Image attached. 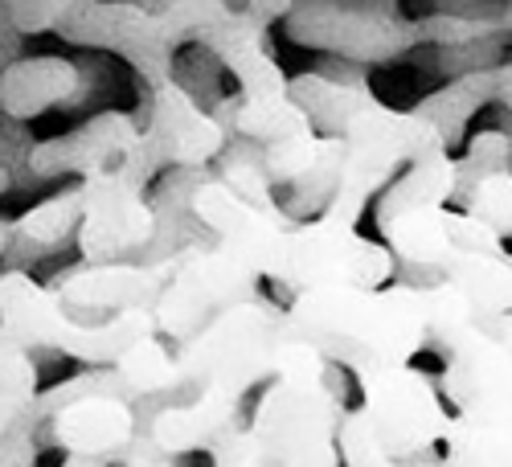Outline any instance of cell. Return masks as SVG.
I'll use <instances>...</instances> for the list:
<instances>
[{
  "instance_id": "obj_1",
  "label": "cell",
  "mask_w": 512,
  "mask_h": 467,
  "mask_svg": "<svg viewBox=\"0 0 512 467\" xmlns=\"http://www.w3.org/2000/svg\"><path fill=\"white\" fill-rule=\"evenodd\" d=\"M0 328L25 349H50L91 369H111L132 345L156 336V320L144 308L115 312L107 320H78L25 271H0Z\"/></svg>"
},
{
  "instance_id": "obj_2",
  "label": "cell",
  "mask_w": 512,
  "mask_h": 467,
  "mask_svg": "<svg viewBox=\"0 0 512 467\" xmlns=\"http://www.w3.org/2000/svg\"><path fill=\"white\" fill-rule=\"evenodd\" d=\"M267 279L279 287L312 291V287H390L398 283V259L386 242L365 238L357 226L332 222V218H312L295 222L283 230Z\"/></svg>"
},
{
  "instance_id": "obj_3",
  "label": "cell",
  "mask_w": 512,
  "mask_h": 467,
  "mask_svg": "<svg viewBox=\"0 0 512 467\" xmlns=\"http://www.w3.org/2000/svg\"><path fill=\"white\" fill-rule=\"evenodd\" d=\"M357 390H361V414L369 422L373 439L394 463H414V459H426V451L443 447L451 410L439 398L431 373H422L418 365L361 369Z\"/></svg>"
},
{
  "instance_id": "obj_4",
  "label": "cell",
  "mask_w": 512,
  "mask_h": 467,
  "mask_svg": "<svg viewBox=\"0 0 512 467\" xmlns=\"http://www.w3.org/2000/svg\"><path fill=\"white\" fill-rule=\"evenodd\" d=\"M345 402L332 386L267 381L250 414V435L275 467H340L336 431Z\"/></svg>"
},
{
  "instance_id": "obj_5",
  "label": "cell",
  "mask_w": 512,
  "mask_h": 467,
  "mask_svg": "<svg viewBox=\"0 0 512 467\" xmlns=\"http://www.w3.org/2000/svg\"><path fill=\"white\" fill-rule=\"evenodd\" d=\"M443 353L439 398L455 414H512V353L484 324H459L431 341Z\"/></svg>"
},
{
  "instance_id": "obj_6",
  "label": "cell",
  "mask_w": 512,
  "mask_h": 467,
  "mask_svg": "<svg viewBox=\"0 0 512 467\" xmlns=\"http://www.w3.org/2000/svg\"><path fill=\"white\" fill-rule=\"evenodd\" d=\"M82 185V222L78 254L87 267L119 263L123 254H144L156 238V209L144 185H132L119 173L78 181Z\"/></svg>"
},
{
  "instance_id": "obj_7",
  "label": "cell",
  "mask_w": 512,
  "mask_h": 467,
  "mask_svg": "<svg viewBox=\"0 0 512 467\" xmlns=\"http://www.w3.org/2000/svg\"><path fill=\"white\" fill-rule=\"evenodd\" d=\"M283 341V308L271 300H242L222 312H213L181 349H173L177 361V386L181 390H201L205 381L254 353H267Z\"/></svg>"
},
{
  "instance_id": "obj_8",
  "label": "cell",
  "mask_w": 512,
  "mask_h": 467,
  "mask_svg": "<svg viewBox=\"0 0 512 467\" xmlns=\"http://www.w3.org/2000/svg\"><path fill=\"white\" fill-rule=\"evenodd\" d=\"M140 148V123L127 111H99L74 132L41 140L25 156V173L33 181H58V177H107L123 173Z\"/></svg>"
},
{
  "instance_id": "obj_9",
  "label": "cell",
  "mask_w": 512,
  "mask_h": 467,
  "mask_svg": "<svg viewBox=\"0 0 512 467\" xmlns=\"http://www.w3.org/2000/svg\"><path fill=\"white\" fill-rule=\"evenodd\" d=\"M140 136L160 168H209L230 140L226 127L173 74L152 82V107Z\"/></svg>"
},
{
  "instance_id": "obj_10",
  "label": "cell",
  "mask_w": 512,
  "mask_h": 467,
  "mask_svg": "<svg viewBox=\"0 0 512 467\" xmlns=\"http://www.w3.org/2000/svg\"><path fill=\"white\" fill-rule=\"evenodd\" d=\"M173 275V254L152 263H103V267H74L62 271L46 291L70 312H152L160 291Z\"/></svg>"
},
{
  "instance_id": "obj_11",
  "label": "cell",
  "mask_w": 512,
  "mask_h": 467,
  "mask_svg": "<svg viewBox=\"0 0 512 467\" xmlns=\"http://www.w3.org/2000/svg\"><path fill=\"white\" fill-rule=\"evenodd\" d=\"M140 435V410L127 398L91 394L50 414L46 427H37V447H58L82 459H123V451Z\"/></svg>"
},
{
  "instance_id": "obj_12",
  "label": "cell",
  "mask_w": 512,
  "mask_h": 467,
  "mask_svg": "<svg viewBox=\"0 0 512 467\" xmlns=\"http://www.w3.org/2000/svg\"><path fill=\"white\" fill-rule=\"evenodd\" d=\"M82 82H87V74L70 58H58V54L17 58L0 70V115L13 123H29L54 107L78 103Z\"/></svg>"
},
{
  "instance_id": "obj_13",
  "label": "cell",
  "mask_w": 512,
  "mask_h": 467,
  "mask_svg": "<svg viewBox=\"0 0 512 467\" xmlns=\"http://www.w3.org/2000/svg\"><path fill=\"white\" fill-rule=\"evenodd\" d=\"M435 279L455 287L476 324L492 328L496 320L512 316V254H463L451 250L435 267Z\"/></svg>"
},
{
  "instance_id": "obj_14",
  "label": "cell",
  "mask_w": 512,
  "mask_h": 467,
  "mask_svg": "<svg viewBox=\"0 0 512 467\" xmlns=\"http://www.w3.org/2000/svg\"><path fill=\"white\" fill-rule=\"evenodd\" d=\"M455 193H459V160L451 152H439V156L406 164L402 173L381 189L373 218H377V226H386L390 218L406 214V209H443V205H451Z\"/></svg>"
},
{
  "instance_id": "obj_15",
  "label": "cell",
  "mask_w": 512,
  "mask_h": 467,
  "mask_svg": "<svg viewBox=\"0 0 512 467\" xmlns=\"http://www.w3.org/2000/svg\"><path fill=\"white\" fill-rule=\"evenodd\" d=\"M381 230V242L390 246V254L398 259V267H418L431 271L451 254V205L443 209H406V214L390 218Z\"/></svg>"
},
{
  "instance_id": "obj_16",
  "label": "cell",
  "mask_w": 512,
  "mask_h": 467,
  "mask_svg": "<svg viewBox=\"0 0 512 467\" xmlns=\"http://www.w3.org/2000/svg\"><path fill=\"white\" fill-rule=\"evenodd\" d=\"M443 467H512V414H455L443 435Z\"/></svg>"
},
{
  "instance_id": "obj_17",
  "label": "cell",
  "mask_w": 512,
  "mask_h": 467,
  "mask_svg": "<svg viewBox=\"0 0 512 467\" xmlns=\"http://www.w3.org/2000/svg\"><path fill=\"white\" fill-rule=\"evenodd\" d=\"M78 222H82V185H66L54 197L25 209V214L13 222V242L33 246V250H50V246H62L66 238H74Z\"/></svg>"
},
{
  "instance_id": "obj_18",
  "label": "cell",
  "mask_w": 512,
  "mask_h": 467,
  "mask_svg": "<svg viewBox=\"0 0 512 467\" xmlns=\"http://www.w3.org/2000/svg\"><path fill=\"white\" fill-rule=\"evenodd\" d=\"M287 99L300 107L312 127H332V136H340V127H345V119L373 99V91L365 87H349V82H336V78H324V74H300L287 82Z\"/></svg>"
},
{
  "instance_id": "obj_19",
  "label": "cell",
  "mask_w": 512,
  "mask_h": 467,
  "mask_svg": "<svg viewBox=\"0 0 512 467\" xmlns=\"http://www.w3.org/2000/svg\"><path fill=\"white\" fill-rule=\"evenodd\" d=\"M123 381V394L132 406H140L144 398H156V394H177V361H173V349H168L164 341H156V336H148V341L132 345L115 365H111Z\"/></svg>"
},
{
  "instance_id": "obj_20",
  "label": "cell",
  "mask_w": 512,
  "mask_h": 467,
  "mask_svg": "<svg viewBox=\"0 0 512 467\" xmlns=\"http://www.w3.org/2000/svg\"><path fill=\"white\" fill-rule=\"evenodd\" d=\"M467 218H476L480 226H488L500 242L512 238V168H496L476 181H467Z\"/></svg>"
},
{
  "instance_id": "obj_21",
  "label": "cell",
  "mask_w": 512,
  "mask_h": 467,
  "mask_svg": "<svg viewBox=\"0 0 512 467\" xmlns=\"http://www.w3.org/2000/svg\"><path fill=\"white\" fill-rule=\"evenodd\" d=\"M320 152H324V136L320 132H308V136H295V140H283V144H271V148H263V168H267V177H271V185L279 189V185H300L312 168H316V160H320Z\"/></svg>"
},
{
  "instance_id": "obj_22",
  "label": "cell",
  "mask_w": 512,
  "mask_h": 467,
  "mask_svg": "<svg viewBox=\"0 0 512 467\" xmlns=\"http://www.w3.org/2000/svg\"><path fill=\"white\" fill-rule=\"evenodd\" d=\"M37 365L29 353H21L17 361H9L0 369V439H5L17 422L29 418L33 398H37Z\"/></svg>"
},
{
  "instance_id": "obj_23",
  "label": "cell",
  "mask_w": 512,
  "mask_h": 467,
  "mask_svg": "<svg viewBox=\"0 0 512 467\" xmlns=\"http://www.w3.org/2000/svg\"><path fill=\"white\" fill-rule=\"evenodd\" d=\"M336 451H340V467H398L386 451H381V443L373 439L361 406L357 410H345V418H340Z\"/></svg>"
},
{
  "instance_id": "obj_24",
  "label": "cell",
  "mask_w": 512,
  "mask_h": 467,
  "mask_svg": "<svg viewBox=\"0 0 512 467\" xmlns=\"http://www.w3.org/2000/svg\"><path fill=\"white\" fill-rule=\"evenodd\" d=\"M209 463L213 467H275L246 427H230L218 443H209Z\"/></svg>"
},
{
  "instance_id": "obj_25",
  "label": "cell",
  "mask_w": 512,
  "mask_h": 467,
  "mask_svg": "<svg viewBox=\"0 0 512 467\" xmlns=\"http://www.w3.org/2000/svg\"><path fill=\"white\" fill-rule=\"evenodd\" d=\"M5 17H9V25H13L17 37L46 33V29H58L62 25L66 0H17V5H5Z\"/></svg>"
},
{
  "instance_id": "obj_26",
  "label": "cell",
  "mask_w": 512,
  "mask_h": 467,
  "mask_svg": "<svg viewBox=\"0 0 512 467\" xmlns=\"http://www.w3.org/2000/svg\"><path fill=\"white\" fill-rule=\"evenodd\" d=\"M123 467H177V463H173V459H164V455L148 443V435L140 431V435H136V443L123 451Z\"/></svg>"
},
{
  "instance_id": "obj_27",
  "label": "cell",
  "mask_w": 512,
  "mask_h": 467,
  "mask_svg": "<svg viewBox=\"0 0 512 467\" xmlns=\"http://www.w3.org/2000/svg\"><path fill=\"white\" fill-rule=\"evenodd\" d=\"M492 332L500 336V345H504V349L512 353V316H504V320H496V324H492Z\"/></svg>"
},
{
  "instance_id": "obj_28",
  "label": "cell",
  "mask_w": 512,
  "mask_h": 467,
  "mask_svg": "<svg viewBox=\"0 0 512 467\" xmlns=\"http://www.w3.org/2000/svg\"><path fill=\"white\" fill-rule=\"evenodd\" d=\"M9 242H13V218H0V259L9 254Z\"/></svg>"
},
{
  "instance_id": "obj_29",
  "label": "cell",
  "mask_w": 512,
  "mask_h": 467,
  "mask_svg": "<svg viewBox=\"0 0 512 467\" xmlns=\"http://www.w3.org/2000/svg\"><path fill=\"white\" fill-rule=\"evenodd\" d=\"M13 189V173H9V168H0V197H5Z\"/></svg>"
},
{
  "instance_id": "obj_30",
  "label": "cell",
  "mask_w": 512,
  "mask_h": 467,
  "mask_svg": "<svg viewBox=\"0 0 512 467\" xmlns=\"http://www.w3.org/2000/svg\"><path fill=\"white\" fill-rule=\"evenodd\" d=\"M398 467H443L439 459H414V463H398Z\"/></svg>"
}]
</instances>
